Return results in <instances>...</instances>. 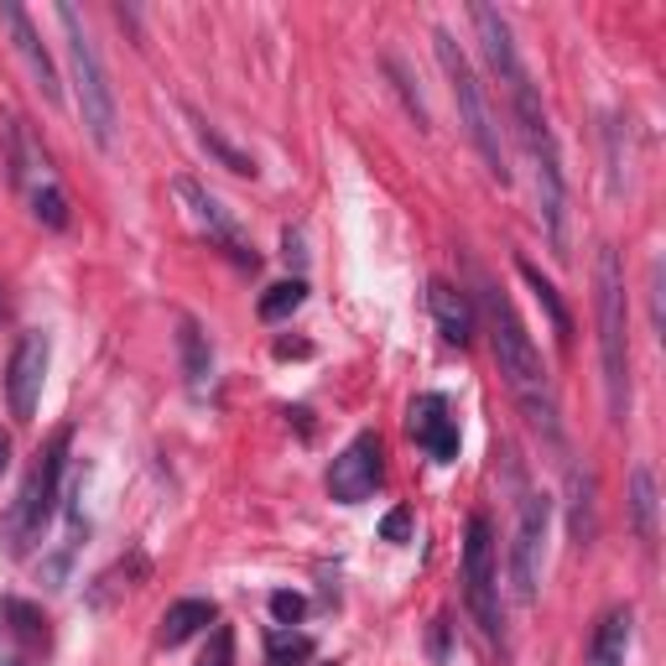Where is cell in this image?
I'll use <instances>...</instances> for the list:
<instances>
[{"mask_svg": "<svg viewBox=\"0 0 666 666\" xmlns=\"http://www.w3.org/2000/svg\"><path fill=\"white\" fill-rule=\"evenodd\" d=\"M510 110H515V131H521V146H526V162H531V182H536V214L547 224L552 251L568 255V182H563L557 141H552L547 110L536 99L531 74H521V79L510 84Z\"/></svg>", "mask_w": 666, "mask_h": 666, "instance_id": "obj_1", "label": "cell"}, {"mask_svg": "<svg viewBox=\"0 0 666 666\" xmlns=\"http://www.w3.org/2000/svg\"><path fill=\"white\" fill-rule=\"evenodd\" d=\"M485 318H490V344H495V359H500V375L510 380V391L521 396V407L531 412V422L552 432L557 422H552V391H547L542 354L531 344V333L521 329L515 308H510L495 287H490V297H485Z\"/></svg>", "mask_w": 666, "mask_h": 666, "instance_id": "obj_2", "label": "cell"}, {"mask_svg": "<svg viewBox=\"0 0 666 666\" xmlns=\"http://www.w3.org/2000/svg\"><path fill=\"white\" fill-rule=\"evenodd\" d=\"M599 365H604V396L609 417L625 422L630 412V338H625V276H620V255L599 251Z\"/></svg>", "mask_w": 666, "mask_h": 666, "instance_id": "obj_3", "label": "cell"}, {"mask_svg": "<svg viewBox=\"0 0 666 666\" xmlns=\"http://www.w3.org/2000/svg\"><path fill=\"white\" fill-rule=\"evenodd\" d=\"M58 26L68 42V79H74V99H79L84 131L95 136V146H115V89L104 79V63H99L95 42L84 32V21L74 5H58Z\"/></svg>", "mask_w": 666, "mask_h": 666, "instance_id": "obj_4", "label": "cell"}, {"mask_svg": "<svg viewBox=\"0 0 666 666\" xmlns=\"http://www.w3.org/2000/svg\"><path fill=\"white\" fill-rule=\"evenodd\" d=\"M437 63H443V74H448V89H453V104H458V115H464V131H469L474 152L485 157V167H490V177H500V182H510V167H506V146H500V120H495L490 110V95H485V84L474 79L469 58L453 47L448 32H437Z\"/></svg>", "mask_w": 666, "mask_h": 666, "instance_id": "obj_5", "label": "cell"}, {"mask_svg": "<svg viewBox=\"0 0 666 666\" xmlns=\"http://www.w3.org/2000/svg\"><path fill=\"white\" fill-rule=\"evenodd\" d=\"M464 593L485 641L500 646L506 641V620H500V568H495V531L485 515L469 521V542H464Z\"/></svg>", "mask_w": 666, "mask_h": 666, "instance_id": "obj_6", "label": "cell"}, {"mask_svg": "<svg viewBox=\"0 0 666 666\" xmlns=\"http://www.w3.org/2000/svg\"><path fill=\"white\" fill-rule=\"evenodd\" d=\"M63 464H68V428L53 432V443L37 453V469L26 479V490H21V506H16V521H11V547H26L32 536H37L47 521H53V510H58V485H63Z\"/></svg>", "mask_w": 666, "mask_h": 666, "instance_id": "obj_7", "label": "cell"}, {"mask_svg": "<svg viewBox=\"0 0 666 666\" xmlns=\"http://www.w3.org/2000/svg\"><path fill=\"white\" fill-rule=\"evenodd\" d=\"M547 515H552L547 495H526V500H521V515H515V542H510V584H515V599H521V604H531V599H536V584H542V542H547Z\"/></svg>", "mask_w": 666, "mask_h": 666, "instance_id": "obj_8", "label": "cell"}, {"mask_svg": "<svg viewBox=\"0 0 666 666\" xmlns=\"http://www.w3.org/2000/svg\"><path fill=\"white\" fill-rule=\"evenodd\" d=\"M47 333H21L16 349H11V365H5V396H11V417L16 422H32L42 401V380H47Z\"/></svg>", "mask_w": 666, "mask_h": 666, "instance_id": "obj_9", "label": "cell"}, {"mask_svg": "<svg viewBox=\"0 0 666 666\" xmlns=\"http://www.w3.org/2000/svg\"><path fill=\"white\" fill-rule=\"evenodd\" d=\"M380 474H386V464H380V437H375V432H359L349 448L333 458L329 495L338 500V506H359V500H370L375 495Z\"/></svg>", "mask_w": 666, "mask_h": 666, "instance_id": "obj_10", "label": "cell"}, {"mask_svg": "<svg viewBox=\"0 0 666 666\" xmlns=\"http://www.w3.org/2000/svg\"><path fill=\"white\" fill-rule=\"evenodd\" d=\"M177 198L188 203V214H193L198 230L214 240V245H224V251L235 255L240 266H251V271L260 266V260H255V251L245 245V240H240V230H235V219H230V209H224V203H219V198L209 193V188H198L193 177H177Z\"/></svg>", "mask_w": 666, "mask_h": 666, "instance_id": "obj_11", "label": "cell"}, {"mask_svg": "<svg viewBox=\"0 0 666 666\" xmlns=\"http://www.w3.org/2000/svg\"><path fill=\"white\" fill-rule=\"evenodd\" d=\"M0 26L11 32V47H16V58L26 63L32 84H37L42 95L58 104V99H63V74H58V63H53V53L42 47V37H37V26H32V16H26L21 5H0Z\"/></svg>", "mask_w": 666, "mask_h": 666, "instance_id": "obj_12", "label": "cell"}, {"mask_svg": "<svg viewBox=\"0 0 666 666\" xmlns=\"http://www.w3.org/2000/svg\"><path fill=\"white\" fill-rule=\"evenodd\" d=\"M469 21H474V32H479V47H485V58H490L495 68V79L515 84L526 68H521V53H515V37H510V21L495 11V5H469Z\"/></svg>", "mask_w": 666, "mask_h": 666, "instance_id": "obj_13", "label": "cell"}, {"mask_svg": "<svg viewBox=\"0 0 666 666\" xmlns=\"http://www.w3.org/2000/svg\"><path fill=\"white\" fill-rule=\"evenodd\" d=\"M412 437L432 453V458H443V464L458 458V428H453L448 401H443V396H422V401H412Z\"/></svg>", "mask_w": 666, "mask_h": 666, "instance_id": "obj_14", "label": "cell"}, {"mask_svg": "<svg viewBox=\"0 0 666 666\" xmlns=\"http://www.w3.org/2000/svg\"><path fill=\"white\" fill-rule=\"evenodd\" d=\"M428 308H432V323H437V333L448 338V344H469L474 338V308L464 292H453L448 281H432L428 287Z\"/></svg>", "mask_w": 666, "mask_h": 666, "instance_id": "obj_15", "label": "cell"}, {"mask_svg": "<svg viewBox=\"0 0 666 666\" xmlns=\"http://www.w3.org/2000/svg\"><path fill=\"white\" fill-rule=\"evenodd\" d=\"M177 349H182L188 391L203 396V391H209V380H214V354H209V338H203V329H198L193 318H182V323H177Z\"/></svg>", "mask_w": 666, "mask_h": 666, "instance_id": "obj_16", "label": "cell"}, {"mask_svg": "<svg viewBox=\"0 0 666 666\" xmlns=\"http://www.w3.org/2000/svg\"><path fill=\"white\" fill-rule=\"evenodd\" d=\"M214 620H219V609L209 599H177L162 614V646H182V641H193L198 630H209Z\"/></svg>", "mask_w": 666, "mask_h": 666, "instance_id": "obj_17", "label": "cell"}, {"mask_svg": "<svg viewBox=\"0 0 666 666\" xmlns=\"http://www.w3.org/2000/svg\"><path fill=\"white\" fill-rule=\"evenodd\" d=\"M625 646H630V609H609L604 625L593 630L588 666H625Z\"/></svg>", "mask_w": 666, "mask_h": 666, "instance_id": "obj_18", "label": "cell"}, {"mask_svg": "<svg viewBox=\"0 0 666 666\" xmlns=\"http://www.w3.org/2000/svg\"><path fill=\"white\" fill-rule=\"evenodd\" d=\"M630 510H635L641 542H656V469L651 464H635L630 474Z\"/></svg>", "mask_w": 666, "mask_h": 666, "instance_id": "obj_19", "label": "cell"}, {"mask_svg": "<svg viewBox=\"0 0 666 666\" xmlns=\"http://www.w3.org/2000/svg\"><path fill=\"white\" fill-rule=\"evenodd\" d=\"M515 271H521V281H526L531 292H536V302L547 308V318H552V329H557V338H563V344H573V318H568V308H563L557 287H552V281H547L542 271H536L531 260H515Z\"/></svg>", "mask_w": 666, "mask_h": 666, "instance_id": "obj_20", "label": "cell"}, {"mask_svg": "<svg viewBox=\"0 0 666 666\" xmlns=\"http://www.w3.org/2000/svg\"><path fill=\"white\" fill-rule=\"evenodd\" d=\"M573 536L578 547H588L593 536V474L588 469H573Z\"/></svg>", "mask_w": 666, "mask_h": 666, "instance_id": "obj_21", "label": "cell"}, {"mask_svg": "<svg viewBox=\"0 0 666 666\" xmlns=\"http://www.w3.org/2000/svg\"><path fill=\"white\" fill-rule=\"evenodd\" d=\"M302 297H308V281L302 276H292V281H276V287H266V297H260V318L266 323H276V318H287L302 308Z\"/></svg>", "mask_w": 666, "mask_h": 666, "instance_id": "obj_22", "label": "cell"}, {"mask_svg": "<svg viewBox=\"0 0 666 666\" xmlns=\"http://www.w3.org/2000/svg\"><path fill=\"white\" fill-rule=\"evenodd\" d=\"M198 141H203V146H209V152H214V157L224 162V167H230L235 177H255V162L245 157L240 146H230V141L219 136V125H209V120H198Z\"/></svg>", "mask_w": 666, "mask_h": 666, "instance_id": "obj_23", "label": "cell"}, {"mask_svg": "<svg viewBox=\"0 0 666 666\" xmlns=\"http://www.w3.org/2000/svg\"><path fill=\"white\" fill-rule=\"evenodd\" d=\"M32 214L47 224V230H68V198H63V188L47 177L42 188H32Z\"/></svg>", "mask_w": 666, "mask_h": 666, "instance_id": "obj_24", "label": "cell"}, {"mask_svg": "<svg viewBox=\"0 0 666 666\" xmlns=\"http://www.w3.org/2000/svg\"><path fill=\"white\" fill-rule=\"evenodd\" d=\"M266 656H271V666H302L313 656V641L297 635V630H276L271 641H266Z\"/></svg>", "mask_w": 666, "mask_h": 666, "instance_id": "obj_25", "label": "cell"}, {"mask_svg": "<svg viewBox=\"0 0 666 666\" xmlns=\"http://www.w3.org/2000/svg\"><path fill=\"white\" fill-rule=\"evenodd\" d=\"M198 666H235V630L214 625V635H209V651H203V662H198Z\"/></svg>", "mask_w": 666, "mask_h": 666, "instance_id": "obj_26", "label": "cell"}, {"mask_svg": "<svg viewBox=\"0 0 666 666\" xmlns=\"http://www.w3.org/2000/svg\"><path fill=\"white\" fill-rule=\"evenodd\" d=\"M271 614H276V625H297V620L308 614V599L292 593V588H276V593H271Z\"/></svg>", "mask_w": 666, "mask_h": 666, "instance_id": "obj_27", "label": "cell"}, {"mask_svg": "<svg viewBox=\"0 0 666 666\" xmlns=\"http://www.w3.org/2000/svg\"><path fill=\"white\" fill-rule=\"evenodd\" d=\"M380 536H386V542H407V536H412V510L396 506L391 515L380 521Z\"/></svg>", "mask_w": 666, "mask_h": 666, "instance_id": "obj_28", "label": "cell"}, {"mask_svg": "<svg viewBox=\"0 0 666 666\" xmlns=\"http://www.w3.org/2000/svg\"><path fill=\"white\" fill-rule=\"evenodd\" d=\"M5 614L16 620V630H21V635H37V625H42V620H37V609H32V604H21V599H5Z\"/></svg>", "mask_w": 666, "mask_h": 666, "instance_id": "obj_29", "label": "cell"}, {"mask_svg": "<svg viewBox=\"0 0 666 666\" xmlns=\"http://www.w3.org/2000/svg\"><path fill=\"white\" fill-rule=\"evenodd\" d=\"M11 469V432H0V474Z\"/></svg>", "mask_w": 666, "mask_h": 666, "instance_id": "obj_30", "label": "cell"}]
</instances>
